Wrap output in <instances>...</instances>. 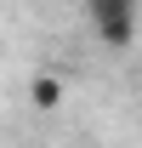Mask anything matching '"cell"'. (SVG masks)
Wrapping results in <instances>:
<instances>
[{
	"instance_id": "obj_1",
	"label": "cell",
	"mask_w": 142,
	"mask_h": 148,
	"mask_svg": "<svg viewBox=\"0 0 142 148\" xmlns=\"http://www.w3.org/2000/svg\"><path fill=\"white\" fill-rule=\"evenodd\" d=\"M85 17L102 46H131L137 40V0H85Z\"/></svg>"
},
{
	"instance_id": "obj_2",
	"label": "cell",
	"mask_w": 142,
	"mask_h": 148,
	"mask_svg": "<svg viewBox=\"0 0 142 148\" xmlns=\"http://www.w3.org/2000/svg\"><path fill=\"white\" fill-rule=\"evenodd\" d=\"M63 97H68V86H63V74H51V69H40L34 80H29V103H34L40 114H51V108H63Z\"/></svg>"
}]
</instances>
